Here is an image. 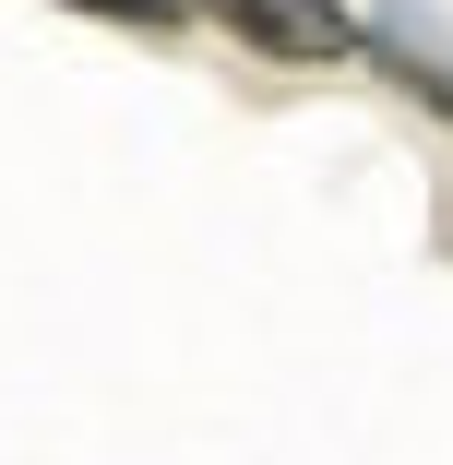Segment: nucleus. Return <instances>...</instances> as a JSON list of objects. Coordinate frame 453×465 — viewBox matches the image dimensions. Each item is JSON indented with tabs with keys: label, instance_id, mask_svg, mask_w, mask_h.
<instances>
[{
	"label": "nucleus",
	"instance_id": "f257e3e1",
	"mask_svg": "<svg viewBox=\"0 0 453 465\" xmlns=\"http://www.w3.org/2000/svg\"><path fill=\"white\" fill-rule=\"evenodd\" d=\"M203 13H215L239 48H262V60H299V72H334V60H358V13H346V0H203Z\"/></svg>",
	"mask_w": 453,
	"mask_h": 465
},
{
	"label": "nucleus",
	"instance_id": "f03ea898",
	"mask_svg": "<svg viewBox=\"0 0 453 465\" xmlns=\"http://www.w3.org/2000/svg\"><path fill=\"white\" fill-rule=\"evenodd\" d=\"M358 48H370V60H382V72L406 84V96H418L429 120H453V36H441V25L418 13V0H382V13L358 25Z\"/></svg>",
	"mask_w": 453,
	"mask_h": 465
},
{
	"label": "nucleus",
	"instance_id": "7ed1b4c3",
	"mask_svg": "<svg viewBox=\"0 0 453 465\" xmlns=\"http://www.w3.org/2000/svg\"><path fill=\"white\" fill-rule=\"evenodd\" d=\"M60 13H96V25H132V36H179L203 0H60Z\"/></svg>",
	"mask_w": 453,
	"mask_h": 465
}]
</instances>
